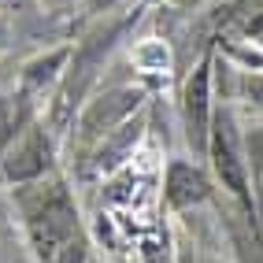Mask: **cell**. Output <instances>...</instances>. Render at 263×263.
<instances>
[{
    "instance_id": "1",
    "label": "cell",
    "mask_w": 263,
    "mask_h": 263,
    "mask_svg": "<svg viewBox=\"0 0 263 263\" xmlns=\"http://www.w3.org/2000/svg\"><path fill=\"white\" fill-rule=\"evenodd\" d=\"M26 237L41 263H89L74 197L63 178H37L15 189Z\"/></svg>"
},
{
    "instance_id": "2",
    "label": "cell",
    "mask_w": 263,
    "mask_h": 263,
    "mask_svg": "<svg viewBox=\"0 0 263 263\" xmlns=\"http://www.w3.org/2000/svg\"><path fill=\"white\" fill-rule=\"evenodd\" d=\"M204 156L212 160V171H215V178L222 182V189H230L241 204H252V197H249L252 174H249V160H245V134L237 126L234 104H215Z\"/></svg>"
},
{
    "instance_id": "3",
    "label": "cell",
    "mask_w": 263,
    "mask_h": 263,
    "mask_svg": "<svg viewBox=\"0 0 263 263\" xmlns=\"http://www.w3.org/2000/svg\"><path fill=\"white\" fill-rule=\"evenodd\" d=\"M52 134L37 122H30V126L15 137V141L4 148V160H0V178L8 185H30L37 178H48L52 171Z\"/></svg>"
},
{
    "instance_id": "4",
    "label": "cell",
    "mask_w": 263,
    "mask_h": 263,
    "mask_svg": "<svg viewBox=\"0 0 263 263\" xmlns=\"http://www.w3.org/2000/svg\"><path fill=\"white\" fill-rule=\"evenodd\" d=\"M141 108V93L137 89H130V85H122V89H111V93H104V97H97V100H89L82 108V115H78V141L82 145H100L108 134H115L122 122H130L134 119V111Z\"/></svg>"
},
{
    "instance_id": "5",
    "label": "cell",
    "mask_w": 263,
    "mask_h": 263,
    "mask_svg": "<svg viewBox=\"0 0 263 263\" xmlns=\"http://www.w3.org/2000/svg\"><path fill=\"white\" fill-rule=\"evenodd\" d=\"M212 67L215 60L212 56H204L197 67H193V74L185 78V89H182V122H185V141L193 145V152H200L208 148V130H212V111H215V104H212Z\"/></svg>"
},
{
    "instance_id": "6",
    "label": "cell",
    "mask_w": 263,
    "mask_h": 263,
    "mask_svg": "<svg viewBox=\"0 0 263 263\" xmlns=\"http://www.w3.org/2000/svg\"><path fill=\"white\" fill-rule=\"evenodd\" d=\"M212 197V178L208 171L193 160H171L167 174H163V200L174 212H185V208H197Z\"/></svg>"
},
{
    "instance_id": "7",
    "label": "cell",
    "mask_w": 263,
    "mask_h": 263,
    "mask_svg": "<svg viewBox=\"0 0 263 263\" xmlns=\"http://www.w3.org/2000/svg\"><path fill=\"white\" fill-rule=\"evenodd\" d=\"M74 56V48H52V52H45V56H37V60H30L26 63V71H23V97L30 100V104H37L41 97H48V93H56L60 89V82H63V74H67V60Z\"/></svg>"
},
{
    "instance_id": "8",
    "label": "cell",
    "mask_w": 263,
    "mask_h": 263,
    "mask_svg": "<svg viewBox=\"0 0 263 263\" xmlns=\"http://www.w3.org/2000/svg\"><path fill=\"white\" fill-rule=\"evenodd\" d=\"M30 108H33V104H30L23 93L0 97V152H4L15 137L30 126Z\"/></svg>"
},
{
    "instance_id": "9",
    "label": "cell",
    "mask_w": 263,
    "mask_h": 263,
    "mask_svg": "<svg viewBox=\"0 0 263 263\" xmlns=\"http://www.w3.org/2000/svg\"><path fill=\"white\" fill-rule=\"evenodd\" d=\"M230 97L237 104H245L252 115L263 119V71H252V67H237L230 78Z\"/></svg>"
},
{
    "instance_id": "10",
    "label": "cell",
    "mask_w": 263,
    "mask_h": 263,
    "mask_svg": "<svg viewBox=\"0 0 263 263\" xmlns=\"http://www.w3.org/2000/svg\"><path fill=\"white\" fill-rule=\"evenodd\" d=\"M234 30L252 45V52H263V0H245V8L234 11Z\"/></svg>"
},
{
    "instance_id": "11",
    "label": "cell",
    "mask_w": 263,
    "mask_h": 263,
    "mask_svg": "<svg viewBox=\"0 0 263 263\" xmlns=\"http://www.w3.org/2000/svg\"><path fill=\"white\" fill-rule=\"evenodd\" d=\"M134 63H137V71H145V74H163L171 67V48L163 41H141L134 48Z\"/></svg>"
},
{
    "instance_id": "12",
    "label": "cell",
    "mask_w": 263,
    "mask_h": 263,
    "mask_svg": "<svg viewBox=\"0 0 263 263\" xmlns=\"http://www.w3.org/2000/svg\"><path fill=\"white\" fill-rule=\"evenodd\" d=\"M245 160H249L252 178H263V119L245 130Z\"/></svg>"
},
{
    "instance_id": "13",
    "label": "cell",
    "mask_w": 263,
    "mask_h": 263,
    "mask_svg": "<svg viewBox=\"0 0 263 263\" xmlns=\"http://www.w3.org/2000/svg\"><path fill=\"white\" fill-rule=\"evenodd\" d=\"M4 41H8V26H4V19H0V52H4Z\"/></svg>"
},
{
    "instance_id": "14",
    "label": "cell",
    "mask_w": 263,
    "mask_h": 263,
    "mask_svg": "<svg viewBox=\"0 0 263 263\" xmlns=\"http://www.w3.org/2000/svg\"><path fill=\"white\" fill-rule=\"evenodd\" d=\"M145 4H156V0H145Z\"/></svg>"
}]
</instances>
